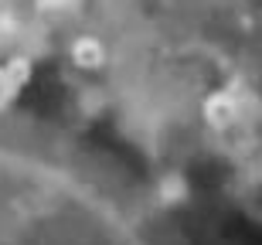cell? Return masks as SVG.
<instances>
[{"mask_svg": "<svg viewBox=\"0 0 262 245\" xmlns=\"http://www.w3.org/2000/svg\"><path fill=\"white\" fill-rule=\"evenodd\" d=\"M0 245H187L119 147L0 99Z\"/></svg>", "mask_w": 262, "mask_h": 245, "instance_id": "obj_1", "label": "cell"}, {"mask_svg": "<svg viewBox=\"0 0 262 245\" xmlns=\"http://www.w3.org/2000/svg\"><path fill=\"white\" fill-rule=\"evenodd\" d=\"M177 4L191 7L198 17H208V24L262 41V0H177Z\"/></svg>", "mask_w": 262, "mask_h": 245, "instance_id": "obj_2", "label": "cell"}]
</instances>
